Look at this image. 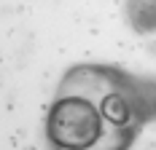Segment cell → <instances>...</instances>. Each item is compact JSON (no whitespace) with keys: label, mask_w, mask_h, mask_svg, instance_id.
Segmentation results:
<instances>
[{"label":"cell","mask_w":156,"mask_h":150,"mask_svg":"<svg viewBox=\"0 0 156 150\" xmlns=\"http://www.w3.org/2000/svg\"><path fill=\"white\" fill-rule=\"evenodd\" d=\"M156 115V86L110 64H76L46 113L54 150H129Z\"/></svg>","instance_id":"1"}]
</instances>
